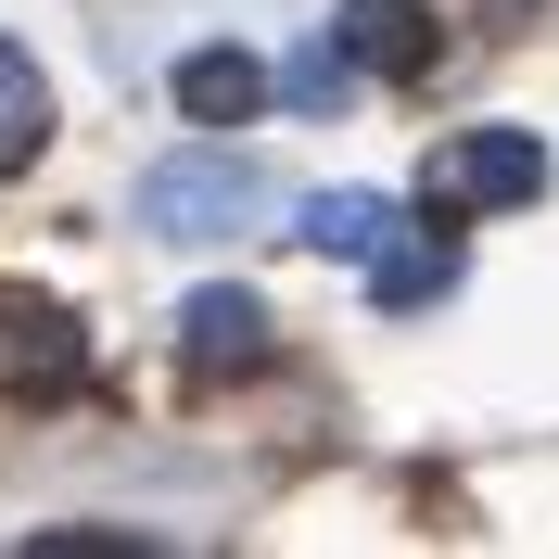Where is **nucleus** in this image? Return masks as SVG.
Returning a JSON list of instances; mask_svg holds the SVG:
<instances>
[{"mask_svg":"<svg viewBox=\"0 0 559 559\" xmlns=\"http://www.w3.org/2000/svg\"><path fill=\"white\" fill-rule=\"evenodd\" d=\"M128 216L153 229V242H229V229L267 216V166L229 153V140H191V153H166V166H140Z\"/></svg>","mask_w":559,"mask_h":559,"instance_id":"nucleus-1","label":"nucleus"},{"mask_svg":"<svg viewBox=\"0 0 559 559\" xmlns=\"http://www.w3.org/2000/svg\"><path fill=\"white\" fill-rule=\"evenodd\" d=\"M547 191V140L534 128H471L419 166V204L432 216H496V204H534Z\"/></svg>","mask_w":559,"mask_h":559,"instance_id":"nucleus-2","label":"nucleus"},{"mask_svg":"<svg viewBox=\"0 0 559 559\" xmlns=\"http://www.w3.org/2000/svg\"><path fill=\"white\" fill-rule=\"evenodd\" d=\"M76 369H90V331H76V306H51V293H13V280H0V394H76Z\"/></svg>","mask_w":559,"mask_h":559,"instance_id":"nucleus-3","label":"nucleus"},{"mask_svg":"<svg viewBox=\"0 0 559 559\" xmlns=\"http://www.w3.org/2000/svg\"><path fill=\"white\" fill-rule=\"evenodd\" d=\"M267 356H280V318L254 306L242 280H216V293L178 306V369H191V382H242V369H267Z\"/></svg>","mask_w":559,"mask_h":559,"instance_id":"nucleus-4","label":"nucleus"},{"mask_svg":"<svg viewBox=\"0 0 559 559\" xmlns=\"http://www.w3.org/2000/svg\"><path fill=\"white\" fill-rule=\"evenodd\" d=\"M331 38H344L356 76H432V64H445L432 0H344V13H331Z\"/></svg>","mask_w":559,"mask_h":559,"instance_id":"nucleus-5","label":"nucleus"},{"mask_svg":"<svg viewBox=\"0 0 559 559\" xmlns=\"http://www.w3.org/2000/svg\"><path fill=\"white\" fill-rule=\"evenodd\" d=\"M166 90H178V115H191V128H216V140L267 115V64H254L242 38H204V51H178V76H166Z\"/></svg>","mask_w":559,"mask_h":559,"instance_id":"nucleus-6","label":"nucleus"},{"mask_svg":"<svg viewBox=\"0 0 559 559\" xmlns=\"http://www.w3.org/2000/svg\"><path fill=\"white\" fill-rule=\"evenodd\" d=\"M356 267H369V306H382V318H407V306H432V293H457V242H445V229H407V216H394Z\"/></svg>","mask_w":559,"mask_h":559,"instance_id":"nucleus-7","label":"nucleus"},{"mask_svg":"<svg viewBox=\"0 0 559 559\" xmlns=\"http://www.w3.org/2000/svg\"><path fill=\"white\" fill-rule=\"evenodd\" d=\"M38 153H51V76L26 38H0V178H26Z\"/></svg>","mask_w":559,"mask_h":559,"instance_id":"nucleus-8","label":"nucleus"},{"mask_svg":"<svg viewBox=\"0 0 559 559\" xmlns=\"http://www.w3.org/2000/svg\"><path fill=\"white\" fill-rule=\"evenodd\" d=\"M382 229H394V204H382V191H318V204H306V254H344V267L382 242Z\"/></svg>","mask_w":559,"mask_h":559,"instance_id":"nucleus-9","label":"nucleus"},{"mask_svg":"<svg viewBox=\"0 0 559 559\" xmlns=\"http://www.w3.org/2000/svg\"><path fill=\"white\" fill-rule=\"evenodd\" d=\"M344 90H356V64H344V38H331V26H318L306 51H293V64L267 76V103H293V115H331Z\"/></svg>","mask_w":559,"mask_h":559,"instance_id":"nucleus-10","label":"nucleus"}]
</instances>
